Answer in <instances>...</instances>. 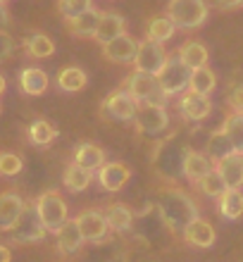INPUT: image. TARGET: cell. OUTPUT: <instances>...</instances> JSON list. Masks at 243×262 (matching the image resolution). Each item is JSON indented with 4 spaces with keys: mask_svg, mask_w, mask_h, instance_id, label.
<instances>
[{
    "mask_svg": "<svg viewBox=\"0 0 243 262\" xmlns=\"http://www.w3.org/2000/svg\"><path fill=\"white\" fill-rule=\"evenodd\" d=\"M210 7H215V10H236V7L243 5V0H208Z\"/></svg>",
    "mask_w": 243,
    "mask_h": 262,
    "instance_id": "cell-39",
    "label": "cell"
},
{
    "mask_svg": "<svg viewBox=\"0 0 243 262\" xmlns=\"http://www.w3.org/2000/svg\"><path fill=\"white\" fill-rule=\"evenodd\" d=\"M0 3H3V5H7V3H10V0H0Z\"/></svg>",
    "mask_w": 243,
    "mask_h": 262,
    "instance_id": "cell-43",
    "label": "cell"
},
{
    "mask_svg": "<svg viewBox=\"0 0 243 262\" xmlns=\"http://www.w3.org/2000/svg\"><path fill=\"white\" fill-rule=\"evenodd\" d=\"M167 14L172 17L176 29L181 31H195L208 21L210 3L208 0H169Z\"/></svg>",
    "mask_w": 243,
    "mask_h": 262,
    "instance_id": "cell-2",
    "label": "cell"
},
{
    "mask_svg": "<svg viewBox=\"0 0 243 262\" xmlns=\"http://www.w3.org/2000/svg\"><path fill=\"white\" fill-rule=\"evenodd\" d=\"M136 129L146 136H158L169 126V112H167V105H158V103H143L139 107V115H136Z\"/></svg>",
    "mask_w": 243,
    "mask_h": 262,
    "instance_id": "cell-8",
    "label": "cell"
},
{
    "mask_svg": "<svg viewBox=\"0 0 243 262\" xmlns=\"http://www.w3.org/2000/svg\"><path fill=\"white\" fill-rule=\"evenodd\" d=\"M34 203H36L38 214H41L43 224H46V229H48L50 234H55L57 229L70 220V207H67L64 198L57 193V191H46V193H41Z\"/></svg>",
    "mask_w": 243,
    "mask_h": 262,
    "instance_id": "cell-7",
    "label": "cell"
},
{
    "mask_svg": "<svg viewBox=\"0 0 243 262\" xmlns=\"http://www.w3.org/2000/svg\"><path fill=\"white\" fill-rule=\"evenodd\" d=\"M24 207H27V200L21 198L19 193H14V191L0 193V231L3 234H7L14 227V222L19 220Z\"/></svg>",
    "mask_w": 243,
    "mask_h": 262,
    "instance_id": "cell-17",
    "label": "cell"
},
{
    "mask_svg": "<svg viewBox=\"0 0 243 262\" xmlns=\"http://www.w3.org/2000/svg\"><path fill=\"white\" fill-rule=\"evenodd\" d=\"M24 53H27L29 57H34V60H46V57H53V55H55V41H53L48 34L36 31V34H31V36H27V38H24Z\"/></svg>",
    "mask_w": 243,
    "mask_h": 262,
    "instance_id": "cell-26",
    "label": "cell"
},
{
    "mask_svg": "<svg viewBox=\"0 0 243 262\" xmlns=\"http://www.w3.org/2000/svg\"><path fill=\"white\" fill-rule=\"evenodd\" d=\"M188 89L195 91V93H203V96H210L212 91L217 89V74L205 64V67H198L191 72V83Z\"/></svg>",
    "mask_w": 243,
    "mask_h": 262,
    "instance_id": "cell-32",
    "label": "cell"
},
{
    "mask_svg": "<svg viewBox=\"0 0 243 262\" xmlns=\"http://www.w3.org/2000/svg\"><path fill=\"white\" fill-rule=\"evenodd\" d=\"M5 89H7V81H5V76L0 74V96L5 93Z\"/></svg>",
    "mask_w": 243,
    "mask_h": 262,
    "instance_id": "cell-42",
    "label": "cell"
},
{
    "mask_svg": "<svg viewBox=\"0 0 243 262\" xmlns=\"http://www.w3.org/2000/svg\"><path fill=\"white\" fill-rule=\"evenodd\" d=\"M222 129L227 131V136L231 138L236 152H243V115L241 112H229L227 119L222 122Z\"/></svg>",
    "mask_w": 243,
    "mask_h": 262,
    "instance_id": "cell-34",
    "label": "cell"
},
{
    "mask_svg": "<svg viewBox=\"0 0 243 262\" xmlns=\"http://www.w3.org/2000/svg\"><path fill=\"white\" fill-rule=\"evenodd\" d=\"M176 55H179L191 69H198V67H205V64H208L210 50L203 41H184L181 48L176 50Z\"/></svg>",
    "mask_w": 243,
    "mask_h": 262,
    "instance_id": "cell-28",
    "label": "cell"
},
{
    "mask_svg": "<svg viewBox=\"0 0 243 262\" xmlns=\"http://www.w3.org/2000/svg\"><path fill=\"white\" fill-rule=\"evenodd\" d=\"M174 34H176V24L172 21L169 14H155L146 24V38H153V41L167 43Z\"/></svg>",
    "mask_w": 243,
    "mask_h": 262,
    "instance_id": "cell-29",
    "label": "cell"
},
{
    "mask_svg": "<svg viewBox=\"0 0 243 262\" xmlns=\"http://www.w3.org/2000/svg\"><path fill=\"white\" fill-rule=\"evenodd\" d=\"M124 89L129 91L141 105L143 103L167 105V100H169V98L165 96V91L160 89L158 74H148V72H139V69H134L131 74L126 76Z\"/></svg>",
    "mask_w": 243,
    "mask_h": 262,
    "instance_id": "cell-6",
    "label": "cell"
},
{
    "mask_svg": "<svg viewBox=\"0 0 243 262\" xmlns=\"http://www.w3.org/2000/svg\"><path fill=\"white\" fill-rule=\"evenodd\" d=\"M215 167L219 169L229 188H243V152H231L227 158L217 160Z\"/></svg>",
    "mask_w": 243,
    "mask_h": 262,
    "instance_id": "cell-22",
    "label": "cell"
},
{
    "mask_svg": "<svg viewBox=\"0 0 243 262\" xmlns=\"http://www.w3.org/2000/svg\"><path fill=\"white\" fill-rule=\"evenodd\" d=\"M210 169H215V162H212L205 152L184 150V155H181V174H184V179L186 181L198 184Z\"/></svg>",
    "mask_w": 243,
    "mask_h": 262,
    "instance_id": "cell-14",
    "label": "cell"
},
{
    "mask_svg": "<svg viewBox=\"0 0 243 262\" xmlns=\"http://www.w3.org/2000/svg\"><path fill=\"white\" fill-rule=\"evenodd\" d=\"M227 105H229L231 112H241L243 115V83H238L236 89L227 96Z\"/></svg>",
    "mask_w": 243,
    "mask_h": 262,
    "instance_id": "cell-37",
    "label": "cell"
},
{
    "mask_svg": "<svg viewBox=\"0 0 243 262\" xmlns=\"http://www.w3.org/2000/svg\"><path fill=\"white\" fill-rule=\"evenodd\" d=\"M122 34H126V19L119 12H112V10H105L103 17H100V24H98L96 31V43L98 46H105V43L115 41Z\"/></svg>",
    "mask_w": 243,
    "mask_h": 262,
    "instance_id": "cell-20",
    "label": "cell"
},
{
    "mask_svg": "<svg viewBox=\"0 0 243 262\" xmlns=\"http://www.w3.org/2000/svg\"><path fill=\"white\" fill-rule=\"evenodd\" d=\"M131 167L126 165V162H119V160H107L100 169L96 172V179L100 184L103 191L107 193H117L122 188L131 181Z\"/></svg>",
    "mask_w": 243,
    "mask_h": 262,
    "instance_id": "cell-10",
    "label": "cell"
},
{
    "mask_svg": "<svg viewBox=\"0 0 243 262\" xmlns=\"http://www.w3.org/2000/svg\"><path fill=\"white\" fill-rule=\"evenodd\" d=\"M14 53V38L7 31H0V64Z\"/></svg>",
    "mask_w": 243,
    "mask_h": 262,
    "instance_id": "cell-38",
    "label": "cell"
},
{
    "mask_svg": "<svg viewBox=\"0 0 243 262\" xmlns=\"http://www.w3.org/2000/svg\"><path fill=\"white\" fill-rule=\"evenodd\" d=\"M141 103L122 86V89L112 91L103 98L100 103V117L103 119H115V122H134L139 115Z\"/></svg>",
    "mask_w": 243,
    "mask_h": 262,
    "instance_id": "cell-5",
    "label": "cell"
},
{
    "mask_svg": "<svg viewBox=\"0 0 243 262\" xmlns=\"http://www.w3.org/2000/svg\"><path fill=\"white\" fill-rule=\"evenodd\" d=\"M167 57H169V53L165 50V43L146 38L139 46V53H136V60H134V69L148 72V74H158L165 67Z\"/></svg>",
    "mask_w": 243,
    "mask_h": 262,
    "instance_id": "cell-9",
    "label": "cell"
},
{
    "mask_svg": "<svg viewBox=\"0 0 243 262\" xmlns=\"http://www.w3.org/2000/svg\"><path fill=\"white\" fill-rule=\"evenodd\" d=\"M12 243H19V246H27V243H38L46 238L48 229L43 224L41 214L36 210V203H27L24 212L19 214V220L14 222V227L7 231Z\"/></svg>",
    "mask_w": 243,
    "mask_h": 262,
    "instance_id": "cell-4",
    "label": "cell"
},
{
    "mask_svg": "<svg viewBox=\"0 0 243 262\" xmlns=\"http://www.w3.org/2000/svg\"><path fill=\"white\" fill-rule=\"evenodd\" d=\"M217 210L219 217L229 222H236L243 217V191L241 188H227L219 198H217Z\"/></svg>",
    "mask_w": 243,
    "mask_h": 262,
    "instance_id": "cell-24",
    "label": "cell"
},
{
    "mask_svg": "<svg viewBox=\"0 0 243 262\" xmlns=\"http://www.w3.org/2000/svg\"><path fill=\"white\" fill-rule=\"evenodd\" d=\"M176 112L186 122H205L212 112V103H210L208 96L203 93H195V91H184L176 100Z\"/></svg>",
    "mask_w": 243,
    "mask_h": 262,
    "instance_id": "cell-11",
    "label": "cell"
},
{
    "mask_svg": "<svg viewBox=\"0 0 243 262\" xmlns=\"http://www.w3.org/2000/svg\"><path fill=\"white\" fill-rule=\"evenodd\" d=\"M24 169V160L17 152H0V177H17Z\"/></svg>",
    "mask_w": 243,
    "mask_h": 262,
    "instance_id": "cell-35",
    "label": "cell"
},
{
    "mask_svg": "<svg viewBox=\"0 0 243 262\" xmlns=\"http://www.w3.org/2000/svg\"><path fill=\"white\" fill-rule=\"evenodd\" d=\"M195 188H198L203 195H208V198H219V195H222L229 186H227L224 177L219 174V169L215 167V169H210V172L205 174L198 184H195Z\"/></svg>",
    "mask_w": 243,
    "mask_h": 262,
    "instance_id": "cell-33",
    "label": "cell"
},
{
    "mask_svg": "<svg viewBox=\"0 0 243 262\" xmlns=\"http://www.w3.org/2000/svg\"><path fill=\"white\" fill-rule=\"evenodd\" d=\"M55 243H57V250L62 253V255H77L81 246L86 243L83 238L81 229H79L77 220H67L62 227L55 231Z\"/></svg>",
    "mask_w": 243,
    "mask_h": 262,
    "instance_id": "cell-18",
    "label": "cell"
},
{
    "mask_svg": "<svg viewBox=\"0 0 243 262\" xmlns=\"http://www.w3.org/2000/svg\"><path fill=\"white\" fill-rule=\"evenodd\" d=\"M7 24H10V12H7V7L0 3V31H5Z\"/></svg>",
    "mask_w": 243,
    "mask_h": 262,
    "instance_id": "cell-40",
    "label": "cell"
},
{
    "mask_svg": "<svg viewBox=\"0 0 243 262\" xmlns=\"http://www.w3.org/2000/svg\"><path fill=\"white\" fill-rule=\"evenodd\" d=\"M55 83H57V89L64 91V93H79V91L86 89L89 74H86V69L77 67V64H70V67H62L57 72Z\"/></svg>",
    "mask_w": 243,
    "mask_h": 262,
    "instance_id": "cell-23",
    "label": "cell"
},
{
    "mask_svg": "<svg viewBox=\"0 0 243 262\" xmlns=\"http://www.w3.org/2000/svg\"><path fill=\"white\" fill-rule=\"evenodd\" d=\"M139 46H141L139 38H134L131 34H122L119 38H115V41H110V43H105V46H100V48H103V57L107 60V62L134 64L136 53H139Z\"/></svg>",
    "mask_w": 243,
    "mask_h": 262,
    "instance_id": "cell-12",
    "label": "cell"
},
{
    "mask_svg": "<svg viewBox=\"0 0 243 262\" xmlns=\"http://www.w3.org/2000/svg\"><path fill=\"white\" fill-rule=\"evenodd\" d=\"M105 217H107L110 231H129L134 224V210L124 203H112L105 210Z\"/></svg>",
    "mask_w": 243,
    "mask_h": 262,
    "instance_id": "cell-30",
    "label": "cell"
},
{
    "mask_svg": "<svg viewBox=\"0 0 243 262\" xmlns=\"http://www.w3.org/2000/svg\"><path fill=\"white\" fill-rule=\"evenodd\" d=\"M50 86V76L46 74V69L41 67H24L19 72V89L21 93L36 98V96H43Z\"/></svg>",
    "mask_w": 243,
    "mask_h": 262,
    "instance_id": "cell-21",
    "label": "cell"
},
{
    "mask_svg": "<svg viewBox=\"0 0 243 262\" xmlns=\"http://www.w3.org/2000/svg\"><path fill=\"white\" fill-rule=\"evenodd\" d=\"M91 181H93V172H91V169H83L77 162H70V165L64 167L62 184L72 193H83V191L91 186Z\"/></svg>",
    "mask_w": 243,
    "mask_h": 262,
    "instance_id": "cell-25",
    "label": "cell"
},
{
    "mask_svg": "<svg viewBox=\"0 0 243 262\" xmlns=\"http://www.w3.org/2000/svg\"><path fill=\"white\" fill-rule=\"evenodd\" d=\"M91 7H93V0H57V12L62 14L64 19L77 17V14L86 12Z\"/></svg>",
    "mask_w": 243,
    "mask_h": 262,
    "instance_id": "cell-36",
    "label": "cell"
},
{
    "mask_svg": "<svg viewBox=\"0 0 243 262\" xmlns=\"http://www.w3.org/2000/svg\"><path fill=\"white\" fill-rule=\"evenodd\" d=\"M74 220H77L83 238L89 243H103L105 238H107V234H110L107 217H105V212H100V210H83Z\"/></svg>",
    "mask_w": 243,
    "mask_h": 262,
    "instance_id": "cell-13",
    "label": "cell"
},
{
    "mask_svg": "<svg viewBox=\"0 0 243 262\" xmlns=\"http://www.w3.org/2000/svg\"><path fill=\"white\" fill-rule=\"evenodd\" d=\"M191 72H193V69L188 67L176 53H169L165 67L158 72V81H160V89L165 91V96L174 98V96H181L184 91H188Z\"/></svg>",
    "mask_w": 243,
    "mask_h": 262,
    "instance_id": "cell-3",
    "label": "cell"
},
{
    "mask_svg": "<svg viewBox=\"0 0 243 262\" xmlns=\"http://www.w3.org/2000/svg\"><path fill=\"white\" fill-rule=\"evenodd\" d=\"M27 136L31 145H41L43 148V145H50L57 138V129H55V124H50L48 119H36V122L29 124Z\"/></svg>",
    "mask_w": 243,
    "mask_h": 262,
    "instance_id": "cell-31",
    "label": "cell"
},
{
    "mask_svg": "<svg viewBox=\"0 0 243 262\" xmlns=\"http://www.w3.org/2000/svg\"><path fill=\"white\" fill-rule=\"evenodd\" d=\"M72 162H77L83 169H91V172H98L100 167L107 162V152L100 148L98 143H91V141H83L74 148L72 152Z\"/></svg>",
    "mask_w": 243,
    "mask_h": 262,
    "instance_id": "cell-19",
    "label": "cell"
},
{
    "mask_svg": "<svg viewBox=\"0 0 243 262\" xmlns=\"http://www.w3.org/2000/svg\"><path fill=\"white\" fill-rule=\"evenodd\" d=\"M0 262H12V250L0 243Z\"/></svg>",
    "mask_w": 243,
    "mask_h": 262,
    "instance_id": "cell-41",
    "label": "cell"
},
{
    "mask_svg": "<svg viewBox=\"0 0 243 262\" xmlns=\"http://www.w3.org/2000/svg\"><path fill=\"white\" fill-rule=\"evenodd\" d=\"M158 207H160V214H162V220H165V224L174 234H181L195 217H201L195 200L179 186L162 188L160 195H158Z\"/></svg>",
    "mask_w": 243,
    "mask_h": 262,
    "instance_id": "cell-1",
    "label": "cell"
},
{
    "mask_svg": "<svg viewBox=\"0 0 243 262\" xmlns=\"http://www.w3.org/2000/svg\"><path fill=\"white\" fill-rule=\"evenodd\" d=\"M100 17H103V12L96 10V7H91V10L77 14V17H67V19H64V27H67V31H70L72 36H77V38H93L98 31V24H100Z\"/></svg>",
    "mask_w": 243,
    "mask_h": 262,
    "instance_id": "cell-16",
    "label": "cell"
},
{
    "mask_svg": "<svg viewBox=\"0 0 243 262\" xmlns=\"http://www.w3.org/2000/svg\"><path fill=\"white\" fill-rule=\"evenodd\" d=\"M0 112H3V105H0Z\"/></svg>",
    "mask_w": 243,
    "mask_h": 262,
    "instance_id": "cell-44",
    "label": "cell"
},
{
    "mask_svg": "<svg viewBox=\"0 0 243 262\" xmlns=\"http://www.w3.org/2000/svg\"><path fill=\"white\" fill-rule=\"evenodd\" d=\"M231 152H236V148H234V143H231V138L227 136V131H224L222 126H219V129H215L208 136V143H205V155H208L212 162H217V160L227 158V155H231Z\"/></svg>",
    "mask_w": 243,
    "mask_h": 262,
    "instance_id": "cell-27",
    "label": "cell"
},
{
    "mask_svg": "<svg viewBox=\"0 0 243 262\" xmlns=\"http://www.w3.org/2000/svg\"><path fill=\"white\" fill-rule=\"evenodd\" d=\"M181 238H184L188 246H193V248H210V246H215V241H217V231L208 220L195 217V220L181 231Z\"/></svg>",
    "mask_w": 243,
    "mask_h": 262,
    "instance_id": "cell-15",
    "label": "cell"
}]
</instances>
